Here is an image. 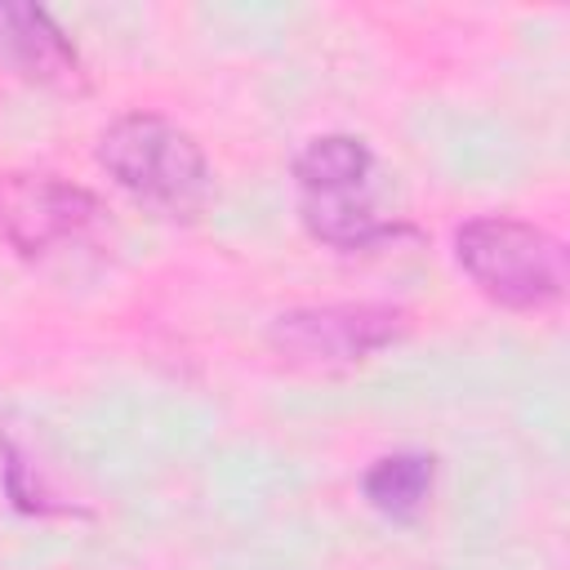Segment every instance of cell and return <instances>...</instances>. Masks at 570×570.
<instances>
[{
  "label": "cell",
  "instance_id": "cell-3",
  "mask_svg": "<svg viewBox=\"0 0 570 570\" xmlns=\"http://www.w3.org/2000/svg\"><path fill=\"white\" fill-rule=\"evenodd\" d=\"M454 267L503 312H548L566 298V245L517 214L463 218L450 236Z\"/></svg>",
  "mask_w": 570,
  "mask_h": 570
},
{
  "label": "cell",
  "instance_id": "cell-7",
  "mask_svg": "<svg viewBox=\"0 0 570 570\" xmlns=\"http://www.w3.org/2000/svg\"><path fill=\"white\" fill-rule=\"evenodd\" d=\"M432 481H436V459L423 450H392L379 454L365 476H361V494L374 512L392 517V521H410L423 512V503L432 499Z\"/></svg>",
  "mask_w": 570,
  "mask_h": 570
},
{
  "label": "cell",
  "instance_id": "cell-6",
  "mask_svg": "<svg viewBox=\"0 0 570 570\" xmlns=\"http://www.w3.org/2000/svg\"><path fill=\"white\" fill-rule=\"evenodd\" d=\"M0 67L40 89H85V62L71 36L53 22L49 9L27 0H0Z\"/></svg>",
  "mask_w": 570,
  "mask_h": 570
},
{
  "label": "cell",
  "instance_id": "cell-2",
  "mask_svg": "<svg viewBox=\"0 0 570 570\" xmlns=\"http://www.w3.org/2000/svg\"><path fill=\"white\" fill-rule=\"evenodd\" d=\"M298 218L312 240L338 254H370L414 236L410 223L383 218L370 200L374 191V151L356 134H316L294 151Z\"/></svg>",
  "mask_w": 570,
  "mask_h": 570
},
{
  "label": "cell",
  "instance_id": "cell-5",
  "mask_svg": "<svg viewBox=\"0 0 570 570\" xmlns=\"http://www.w3.org/2000/svg\"><path fill=\"white\" fill-rule=\"evenodd\" d=\"M107 227V205L58 174L0 178V240L22 258H58Z\"/></svg>",
  "mask_w": 570,
  "mask_h": 570
},
{
  "label": "cell",
  "instance_id": "cell-1",
  "mask_svg": "<svg viewBox=\"0 0 570 570\" xmlns=\"http://www.w3.org/2000/svg\"><path fill=\"white\" fill-rule=\"evenodd\" d=\"M94 156L125 196L169 223H196L214 200V169L205 147L165 111H120L102 125Z\"/></svg>",
  "mask_w": 570,
  "mask_h": 570
},
{
  "label": "cell",
  "instance_id": "cell-4",
  "mask_svg": "<svg viewBox=\"0 0 570 570\" xmlns=\"http://www.w3.org/2000/svg\"><path fill=\"white\" fill-rule=\"evenodd\" d=\"M410 334V312L396 303H307L272 321L267 343L298 370H347Z\"/></svg>",
  "mask_w": 570,
  "mask_h": 570
}]
</instances>
